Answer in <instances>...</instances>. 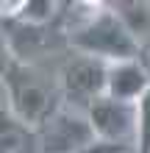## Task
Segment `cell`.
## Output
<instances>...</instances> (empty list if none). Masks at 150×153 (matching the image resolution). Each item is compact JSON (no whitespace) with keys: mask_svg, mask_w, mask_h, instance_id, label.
I'll return each instance as SVG.
<instances>
[{"mask_svg":"<svg viewBox=\"0 0 150 153\" xmlns=\"http://www.w3.org/2000/svg\"><path fill=\"white\" fill-rule=\"evenodd\" d=\"M3 92L6 111L33 131H39L64 106L58 81H50L36 64L20 61L8 50H3Z\"/></svg>","mask_w":150,"mask_h":153,"instance_id":"1","label":"cell"},{"mask_svg":"<svg viewBox=\"0 0 150 153\" xmlns=\"http://www.w3.org/2000/svg\"><path fill=\"white\" fill-rule=\"evenodd\" d=\"M89 123L98 139L103 142H117V145H128V137L136 139V106L120 103L114 97L103 95L100 100L89 106Z\"/></svg>","mask_w":150,"mask_h":153,"instance_id":"5","label":"cell"},{"mask_svg":"<svg viewBox=\"0 0 150 153\" xmlns=\"http://www.w3.org/2000/svg\"><path fill=\"white\" fill-rule=\"evenodd\" d=\"M136 153H150V92L136 103Z\"/></svg>","mask_w":150,"mask_h":153,"instance_id":"7","label":"cell"},{"mask_svg":"<svg viewBox=\"0 0 150 153\" xmlns=\"http://www.w3.org/2000/svg\"><path fill=\"white\" fill-rule=\"evenodd\" d=\"M67 39L75 53L100 59L106 64L136 61L139 53H142L139 39L128 31V25L120 20V14L111 6L95 8L86 20H81L75 28H69Z\"/></svg>","mask_w":150,"mask_h":153,"instance_id":"2","label":"cell"},{"mask_svg":"<svg viewBox=\"0 0 150 153\" xmlns=\"http://www.w3.org/2000/svg\"><path fill=\"white\" fill-rule=\"evenodd\" d=\"M147 92H150V73L139 59L109 64V81H106V95L109 97L136 106Z\"/></svg>","mask_w":150,"mask_h":153,"instance_id":"6","label":"cell"},{"mask_svg":"<svg viewBox=\"0 0 150 153\" xmlns=\"http://www.w3.org/2000/svg\"><path fill=\"white\" fill-rule=\"evenodd\" d=\"M98 142L89 114L72 106H61L36 131V153H83Z\"/></svg>","mask_w":150,"mask_h":153,"instance_id":"4","label":"cell"},{"mask_svg":"<svg viewBox=\"0 0 150 153\" xmlns=\"http://www.w3.org/2000/svg\"><path fill=\"white\" fill-rule=\"evenodd\" d=\"M106 81H109V64L83 53L69 56L58 73L64 103L78 111H89V106L106 95Z\"/></svg>","mask_w":150,"mask_h":153,"instance_id":"3","label":"cell"}]
</instances>
